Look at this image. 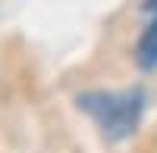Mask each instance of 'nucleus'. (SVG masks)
Here are the masks:
<instances>
[{
  "label": "nucleus",
  "mask_w": 157,
  "mask_h": 153,
  "mask_svg": "<svg viewBox=\"0 0 157 153\" xmlns=\"http://www.w3.org/2000/svg\"><path fill=\"white\" fill-rule=\"evenodd\" d=\"M78 106L85 112H91V119L101 125V131L110 137V141H120V137L132 134L135 125L141 119V109H145V94L138 91H94V94H82L78 97Z\"/></svg>",
  "instance_id": "obj_1"
},
{
  "label": "nucleus",
  "mask_w": 157,
  "mask_h": 153,
  "mask_svg": "<svg viewBox=\"0 0 157 153\" xmlns=\"http://www.w3.org/2000/svg\"><path fill=\"white\" fill-rule=\"evenodd\" d=\"M145 12H148V25L138 37V62L145 69H154L157 66V0H145Z\"/></svg>",
  "instance_id": "obj_2"
}]
</instances>
